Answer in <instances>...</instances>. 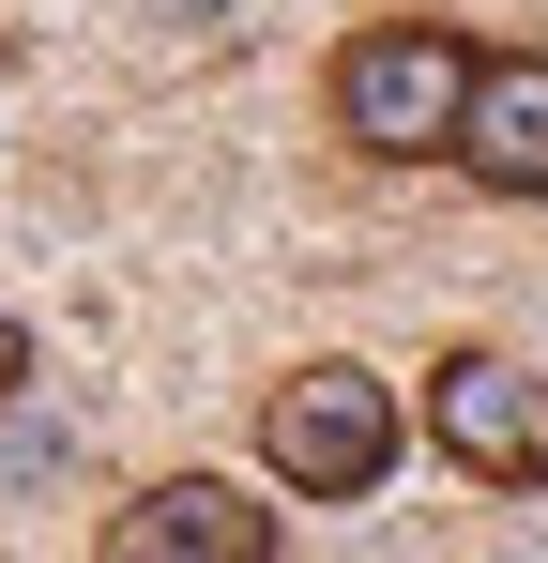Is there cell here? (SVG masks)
Segmentation results:
<instances>
[{
    "mask_svg": "<svg viewBox=\"0 0 548 563\" xmlns=\"http://www.w3.org/2000/svg\"><path fill=\"white\" fill-rule=\"evenodd\" d=\"M472 31L457 15H365L351 46L320 62V107H336V137H351L365 168H442L457 153V107H472Z\"/></svg>",
    "mask_w": 548,
    "mask_h": 563,
    "instance_id": "6da1fadb",
    "label": "cell"
},
{
    "mask_svg": "<svg viewBox=\"0 0 548 563\" xmlns=\"http://www.w3.org/2000/svg\"><path fill=\"white\" fill-rule=\"evenodd\" d=\"M396 457H412V411H396V380L351 366V351H320V366H289L260 396V472L289 503H365Z\"/></svg>",
    "mask_w": 548,
    "mask_h": 563,
    "instance_id": "7a4b0ae2",
    "label": "cell"
},
{
    "mask_svg": "<svg viewBox=\"0 0 548 563\" xmlns=\"http://www.w3.org/2000/svg\"><path fill=\"white\" fill-rule=\"evenodd\" d=\"M427 442H442L472 487L534 503L548 487V366L534 351H442V366H427Z\"/></svg>",
    "mask_w": 548,
    "mask_h": 563,
    "instance_id": "3957f363",
    "label": "cell"
},
{
    "mask_svg": "<svg viewBox=\"0 0 548 563\" xmlns=\"http://www.w3.org/2000/svg\"><path fill=\"white\" fill-rule=\"evenodd\" d=\"M274 533H289V518H274L260 487H229V472H168V487H138L91 549H107V563H274Z\"/></svg>",
    "mask_w": 548,
    "mask_h": 563,
    "instance_id": "277c9868",
    "label": "cell"
},
{
    "mask_svg": "<svg viewBox=\"0 0 548 563\" xmlns=\"http://www.w3.org/2000/svg\"><path fill=\"white\" fill-rule=\"evenodd\" d=\"M487 198H548V46H487L472 62V107H457V153Z\"/></svg>",
    "mask_w": 548,
    "mask_h": 563,
    "instance_id": "5b68a950",
    "label": "cell"
},
{
    "mask_svg": "<svg viewBox=\"0 0 548 563\" xmlns=\"http://www.w3.org/2000/svg\"><path fill=\"white\" fill-rule=\"evenodd\" d=\"M15 380H31V320L0 305V396H15Z\"/></svg>",
    "mask_w": 548,
    "mask_h": 563,
    "instance_id": "8992f818",
    "label": "cell"
}]
</instances>
